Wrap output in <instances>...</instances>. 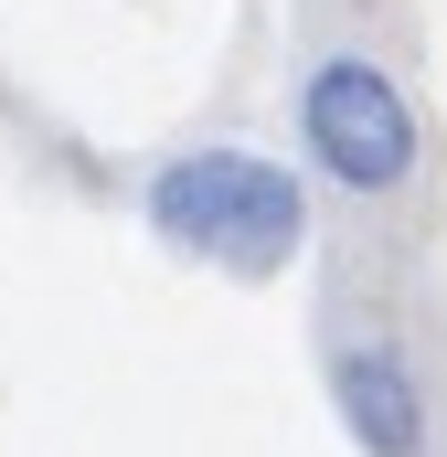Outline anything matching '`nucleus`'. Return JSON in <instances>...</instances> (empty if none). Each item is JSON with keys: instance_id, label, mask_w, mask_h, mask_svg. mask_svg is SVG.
<instances>
[{"instance_id": "nucleus-2", "label": "nucleus", "mask_w": 447, "mask_h": 457, "mask_svg": "<svg viewBox=\"0 0 447 457\" xmlns=\"http://www.w3.org/2000/svg\"><path fill=\"white\" fill-rule=\"evenodd\" d=\"M299 160H309V181H331L351 203H394L426 160V117L405 96V75L362 43L320 54L299 75Z\"/></svg>"}, {"instance_id": "nucleus-3", "label": "nucleus", "mask_w": 447, "mask_h": 457, "mask_svg": "<svg viewBox=\"0 0 447 457\" xmlns=\"http://www.w3.org/2000/svg\"><path fill=\"white\" fill-rule=\"evenodd\" d=\"M331 415L362 457H426V372L405 361L394 341H351L331 351Z\"/></svg>"}, {"instance_id": "nucleus-1", "label": "nucleus", "mask_w": 447, "mask_h": 457, "mask_svg": "<svg viewBox=\"0 0 447 457\" xmlns=\"http://www.w3.org/2000/svg\"><path fill=\"white\" fill-rule=\"evenodd\" d=\"M149 234L192 266H214L234 287H266L309 255V181L277 160V149H245V138H203V149H171L139 192Z\"/></svg>"}]
</instances>
